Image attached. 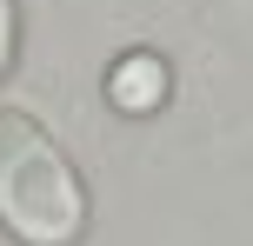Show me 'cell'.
<instances>
[{"instance_id":"obj_1","label":"cell","mask_w":253,"mask_h":246,"mask_svg":"<svg viewBox=\"0 0 253 246\" xmlns=\"http://www.w3.org/2000/svg\"><path fill=\"white\" fill-rule=\"evenodd\" d=\"M0 226L20 246H74L87 233V186L40 120L0 106Z\"/></svg>"},{"instance_id":"obj_2","label":"cell","mask_w":253,"mask_h":246,"mask_svg":"<svg viewBox=\"0 0 253 246\" xmlns=\"http://www.w3.org/2000/svg\"><path fill=\"white\" fill-rule=\"evenodd\" d=\"M167 87H173V73H167V60L160 53H120L114 60V73H107V100L120 106V113H160V100H167Z\"/></svg>"},{"instance_id":"obj_3","label":"cell","mask_w":253,"mask_h":246,"mask_svg":"<svg viewBox=\"0 0 253 246\" xmlns=\"http://www.w3.org/2000/svg\"><path fill=\"white\" fill-rule=\"evenodd\" d=\"M13 60V0H0V73Z\"/></svg>"}]
</instances>
